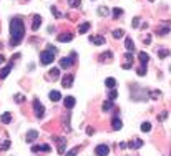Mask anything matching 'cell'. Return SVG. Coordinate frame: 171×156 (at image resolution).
I'll return each mask as SVG.
<instances>
[{"label":"cell","mask_w":171,"mask_h":156,"mask_svg":"<svg viewBox=\"0 0 171 156\" xmlns=\"http://www.w3.org/2000/svg\"><path fill=\"white\" fill-rule=\"evenodd\" d=\"M68 5H70V7H80L81 0H68Z\"/></svg>","instance_id":"34"},{"label":"cell","mask_w":171,"mask_h":156,"mask_svg":"<svg viewBox=\"0 0 171 156\" xmlns=\"http://www.w3.org/2000/svg\"><path fill=\"white\" fill-rule=\"evenodd\" d=\"M90 27H91L90 22H83V24L78 27V33H80V35H83V33H86L88 30H90Z\"/></svg>","instance_id":"17"},{"label":"cell","mask_w":171,"mask_h":156,"mask_svg":"<svg viewBox=\"0 0 171 156\" xmlns=\"http://www.w3.org/2000/svg\"><path fill=\"white\" fill-rule=\"evenodd\" d=\"M73 80H75V77H73L72 73H70V75H65V77L62 78V85H63V88H72Z\"/></svg>","instance_id":"8"},{"label":"cell","mask_w":171,"mask_h":156,"mask_svg":"<svg viewBox=\"0 0 171 156\" xmlns=\"http://www.w3.org/2000/svg\"><path fill=\"white\" fill-rule=\"evenodd\" d=\"M166 118H168V113H166V111H163V113L160 115V121H164Z\"/></svg>","instance_id":"42"},{"label":"cell","mask_w":171,"mask_h":156,"mask_svg":"<svg viewBox=\"0 0 171 156\" xmlns=\"http://www.w3.org/2000/svg\"><path fill=\"white\" fill-rule=\"evenodd\" d=\"M125 48L128 50V53H133V50H135V43H133V40H131V38H126V40H125Z\"/></svg>","instance_id":"22"},{"label":"cell","mask_w":171,"mask_h":156,"mask_svg":"<svg viewBox=\"0 0 171 156\" xmlns=\"http://www.w3.org/2000/svg\"><path fill=\"white\" fill-rule=\"evenodd\" d=\"M146 98H148L146 90L141 88V86H138V85H133V88H131V100L133 101H145Z\"/></svg>","instance_id":"2"},{"label":"cell","mask_w":171,"mask_h":156,"mask_svg":"<svg viewBox=\"0 0 171 156\" xmlns=\"http://www.w3.org/2000/svg\"><path fill=\"white\" fill-rule=\"evenodd\" d=\"M169 53H171V51L168 48H158V56H160V58H166Z\"/></svg>","instance_id":"25"},{"label":"cell","mask_w":171,"mask_h":156,"mask_svg":"<svg viewBox=\"0 0 171 156\" xmlns=\"http://www.w3.org/2000/svg\"><path fill=\"white\" fill-rule=\"evenodd\" d=\"M143 144H145V141L140 140V138H136V140H133V141L128 143V148H131V149H140Z\"/></svg>","instance_id":"11"},{"label":"cell","mask_w":171,"mask_h":156,"mask_svg":"<svg viewBox=\"0 0 171 156\" xmlns=\"http://www.w3.org/2000/svg\"><path fill=\"white\" fill-rule=\"evenodd\" d=\"M57 40H58V42H72L73 35H72V33H62V35L57 37Z\"/></svg>","instance_id":"18"},{"label":"cell","mask_w":171,"mask_h":156,"mask_svg":"<svg viewBox=\"0 0 171 156\" xmlns=\"http://www.w3.org/2000/svg\"><path fill=\"white\" fill-rule=\"evenodd\" d=\"M90 42L95 45H103L105 43V37L103 35H90Z\"/></svg>","instance_id":"13"},{"label":"cell","mask_w":171,"mask_h":156,"mask_svg":"<svg viewBox=\"0 0 171 156\" xmlns=\"http://www.w3.org/2000/svg\"><path fill=\"white\" fill-rule=\"evenodd\" d=\"M10 70H12V63H8V65L7 67H5V68H2V70H0V78H7L8 77V73H10Z\"/></svg>","instance_id":"21"},{"label":"cell","mask_w":171,"mask_h":156,"mask_svg":"<svg viewBox=\"0 0 171 156\" xmlns=\"http://www.w3.org/2000/svg\"><path fill=\"white\" fill-rule=\"evenodd\" d=\"M40 25H42V17H40V15H33V24H32V30H33V32H37L38 28H40Z\"/></svg>","instance_id":"14"},{"label":"cell","mask_w":171,"mask_h":156,"mask_svg":"<svg viewBox=\"0 0 171 156\" xmlns=\"http://www.w3.org/2000/svg\"><path fill=\"white\" fill-rule=\"evenodd\" d=\"M111 126H113V130H116V131H120L121 128H123V123H121V120L116 116H113V120H111Z\"/></svg>","instance_id":"12"},{"label":"cell","mask_w":171,"mask_h":156,"mask_svg":"<svg viewBox=\"0 0 171 156\" xmlns=\"http://www.w3.org/2000/svg\"><path fill=\"white\" fill-rule=\"evenodd\" d=\"M116 96H118V91H116V90H110V93H108V100L113 101Z\"/></svg>","instance_id":"35"},{"label":"cell","mask_w":171,"mask_h":156,"mask_svg":"<svg viewBox=\"0 0 171 156\" xmlns=\"http://www.w3.org/2000/svg\"><path fill=\"white\" fill-rule=\"evenodd\" d=\"M110 13V8L108 7H98V15L100 17H107Z\"/></svg>","instance_id":"27"},{"label":"cell","mask_w":171,"mask_h":156,"mask_svg":"<svg viewBox=\"0 0 171 156\" xmlns=\"http://www.w3.org/2000/svg\"><path fill=\"white\" fill-rule=\"evenodd\" d=\"M10 148V141L8 140H5L2 144H0V151H5V149H8Z\"/></svg>","instance_id":"33"},{"label":"cell","mask_w":171,"mask_h":156,"mask_svg":"<svg viewBox=\"0 0 171 156\" xmlns=\"http://www.w3.org/2000/svg\"><path fill=\"white\" fill-rule=\"evenodd\" d=\"M150 2H155V0H150Z\"/></svg>","instance_id":"49"},{"label":"cell","mask_w":171,"mask_h":156,"mask_svg":"<svg viewBox=\"0 0 171 156\" xmlns=\"http://www.w3.org/2000/svg\"><path fill=\"white\" fill-rule=\"evenodd\" d=\"M111 58H113V55H111V51H105V53L103 55H100V60H111Z\"/></svg>","instance_id":"31"},{"label":"cell","mask_w":171,"mask_h":156,"mask_svg":"<svg viewBox=\"0 0 171 156\" xmlns=\"http://www.w3.org/2000/svg\"><path fill=\"white\" fill-rule=\"evenodd\" d=\"M123 35H125V32H123L121 28H116V30H113V38L118 40V38H121Z\"/></svg>","instance_id":"28"},{"label":"cell","mask_w":171,"mask_h":156,"mask_svg":"<svg viewBox=\"0 0 171 156\" xmlns=\"http://www.w3.org/2000/svg\"><path fill=\"white\" fill-rule=\"evenodd\" d=\"M108 153H110L108 144H98V146L95 148V154L97 156H108Z\"/></svg>","instance_id":"7"},{"label":"cell","mask_w":171,"mask_h":156,"mask_svg":"<svg viewBox=\"0 0 171 156\" xmlns=\"http://www.w3.org/2000/svg\"><path fill=\"white\" fill-rule=\"evenodd\" d=\"M37 138H38V131L37 130H30V131L27 133V136H25V141L27 143H33Z\"/></svg>","instance_id":"10"},{"label":"cell","mask_w":171,"mask_h":156,"mask_svg":"<svg viewBox=\"0 0 171 156\" xmlns=\"http://www.w3.org/2000/svg\"><path fill=\"white\" fill-rule=\"evenodd\" d=\"M33 111H35V116H37V118H43L45 108H43L42 103H40L38 98H35V100H33Z\"/></svg>","instance_id":"4"},{"label":"cell","mask_w":171,"mask_h":156,"mask_svg":"<svg viewBox=\"0 0 171 156\" xmlns=\"http://www.w3.org/2000/svg\"><path fill=\"white\" fill-rule=\"evenodd\" d=\"M138 60L141 62V65H143V67H146V65H148V62H150V55L145 53V51H140V53H138Z\"/></svg>","instance_id":"16"},{"label":"cell","mask_w":171,"mask_h":156,"mask_svg":"<svg viewBox=\"0 0 171 156\" xmlns=\"http://www.w3.org/2000/svg\"><path fill=\"white\" fill-rule=\"evenodd\" d=\"M160 95H161L160 91H151V95H150V96H151V98H160Z\"/></svg>","instance_id":"43"},{"label":"cell","mask_w":171,"mask_h":156,"mask_svg":"<svg viewBox=\"0 0 171 156\" xmlns=\"http://www.w3.org/2000/svg\"><path fill=\"white\" fill-rule=\"evenodd\" d=\"M93 133H95V130H93V128H88L86 130V135H93Z\"/></svg>","instance_id":"46"},{"label":"cell","mask_w":171,"mask_h":156,"mask_svg":"<svg viewBox=\"0 0 171 156\" xmlns=\"http://www.w3.org/2000/svg\"><path fill=\"white\" fill-rule=\"evenodd\" d=\"M140 22H141V19H140V17H135V19H133V24H131V25H133L135 28H138V27H140Z\"/></svg>","instance_id":"39"},{"label":"cell","mask_w":171,"mask_h":156,"mask_svg":"<svg viewBox=\"0 0 171 156\" xmlns=\"http://www.w3.org/2000/svg\"><path fill=\"white\" fill-rule=\"evenodd\" d=\"M50 149H52V148L48 146V144H33V146H32V151H33V153H38V151L48 153Z\"/></svg>","instance_id":"9"},{"label":"cell","mask_w":171,"mask_h":156,"mask_svg":"<svg viewBox=\"0 0 171 156\" xmlns=\"http://www.w3.org/2000/svg\"><path fill=\"white\" fill-rule=\"evenodd\" d=\"M25 38V24L20 17H14L10 20V47H17Z\"/></svg>","instance_id":"1"},{"label":"cell","mask_w":171,"mask_h":156,"mask_svg":"<svg viewBox=\"0 0 171 156\" xmlns=\"http://www.w3.org/2000/svg\"><path fill=\"white\" fill-rule=\"evenodd\" d=\"M131 65H133V63H123V68H125V70H128V68H131Z\"/></svg>","instance_id":"45"},{"label":"cell","mask_w":171,"mask_h":156,"mask_svg":"<svg viewBox=\"0 0 171 156\" xmlns=\"http://www.w3.org/2000/svg\"><path fill=\"white\" fill-rule=\"evenodd\" d=\"M0 120H2V123H3V125H8L10 121H12V115H10L8 111H5V113L2 115V118H0Z\"/></svg>","instance_id":"24"},{"label":"cell","mask_w":171,"mask_h":156,"mask_svg":"<svg viewBox=\"0 0 171 156\" xmlns=\"http://www.w3.org/2000/svg\"><path fill=\"white\" fill-rule=\"evenodd\" d=\"M143 42L146 43V45H148V43H151V37L148 35V37H143Z\"/></svg>","instance_id":"44"},{"label":"cell","mask_w":171,"mask_h":156,"mask_svg":"<svg viewBox=\"0 0 171 156\" xmlns=\"http://www.w3.org/2000/svg\"><path fill=\"white\" fill-rule=\"evenodd\" d=\"M105 86H107V88L115 90V86H116V80H115V78H107V80H105Z\"/></svg>","instance_id":"23"},{"label":"cell","mask_w":171,"mask_h":156,"mask_svg":"<svg viewBox=\"0 0 171 156\" xmlns=\"http://www.w3.org/2000/svg\"><path fill=\"white\" fill-rule=\"evenodd\" d=\"M14 98H15V101H17V103H23V101H25V96L20 95V93H17Z\"/></svg>","instance_id":"37"},{"label":"cell","mask_w":171,"mask_h":156,"mask_svg":"<svg viewBox=\"0 0 171 156\" xmlns=\"http://www.w3.org/2000/svg\"><path fill=\"white\" fill-rule=\"evenodd\" d=\"M3 60H5V58H3L2 55H0V65H2V63H3Z\"/></svg>","instance_id":"47"},{"label":"cell","mask_w":171,"mask_h":156,"mask_svg":"<svg viewBox=\"0 0 171 156\" xmlns=\"http://www.w3.org/2000/svg\"><path fill=\"white\" fill-rule=\"evenodd\" d=\"M75 60H76V53L73 51L70 56H63V58L60 60V67H62V68H70V67L75 63Z\"/></svg>","instance_id":"5"},{"label":"cell","mask_w":171,"mask_h":156,"mask_svg":"<svg viewBox=\"0 0 171 156\" xmlns=\"http://www.w3.org/2000/svg\"><path fill=\"white\" fill-rule=\"evenodd\" d=\"M123 15V10L121 8H113V19H118V17Z\"/></svg>","instance_id":"36"},{"label":"cell","mask_w":171,"mask_h":156,"mask_svg":"<svg viewBox=\"0 0 171 156\" xmlns=\"http://www.w3.org/2000/svg\"><path fill=\"white\" fill-rule=\"evenodd\" d=\"M141 131H145V133H150L151 131V123H141Z\"/></svg>","instance_id":"29"},{"label":"cell","mask_w":171,"mask_h":156,"mask_svg":"<svg viewBox=\"0 0 171 156\" xmlns=\"http://www.w3.org/2000/svg\"><path fill=\"white\" fill-rule=\"evenodd\" d=\"M78 149H80V146H75V148H72L70 151H67L65 153V156H76V153H78Z\"/></svg>","instance_id":"32"},{"label":"cell","mask_w":171,"mask_h":156,"mask_svg":"<svg viewBox=\"0 0 171 156\" xmlns=\"http://www.w3.org/2000/svg\"><path fill=\"white\" fill-rule=\"evenodd\" d=\"M102 108H103V111H110V110L113 108V101H111V100H107V101L102 105Z\"/></svg>","instance_id":"26"},{"label":"cell","mask_w":171,"mask_h":156,"mask_svg":"<svg viewBox=\"0 0 171 156\" xmlns=\"http://www.w3.org/2000/svg\"><path fill=\"white\" fill-rule=\"evenodd\" d=\"M75 101H76V100H75L73 96H67V98H65V101H63V103H65V108L72 110V108L75 106Z\"/></svg>","instance_id":"19"},{"label":"cell","mask_w":171,"mask_h":156,"mask_svg":"<svg viewBox=\"0 0 171 156\" xmlns=\"http://www.w3.org/2000/svg\"><path fill=\"white\" fill-rule=\"evenodd\" d=\"M125 60H126L128 63H133V55H131V53H126V55H125Z\"/></svg>","instance_id":"41"},{"label":"cell","mask_w":171,"mask_h":156,"mask_svg":"<svg viewBox=\"0 0 171 156\" xmlns=\"http://www.w3.org/2000/svg\"><path fill=\"white\" fill-rule=\"evenodd\" d=\"M138 75H140V77H145V75H146V67H143V65H141L140 68H138V72H136Z\"/></svg>","instance_id":"38"},{"label":"cell","mask_w":171,"mask_h":156,"mask_svg":"<svg viewBox=\"0 0 171 156\" xmlns=\"http://www.w3.org/2000/svg\"><path fill=\"white\" fill-rule=\"evenodd\" d=\"M48 98H50L52 101H60L62 100V95H60V91L53 90V91H50V93H48Z\"/></svg>","instance_id":"20"},{"label":"cell","mask_w":171,"mask_h":156,"mask_svg":"<svg viewBox=\"0 0 171 156\" xmlns=\"http://www.w3.org/2000/svg\"><path fill=\"white\" fill-rule=\"evenodd\" d=\"M53 60H55V51H50L47 48L40 53V62H42V65H50Z\"/></svg>","instance_id":"3"},{"label":"cell","mask_w":171,"mask_h":156,"mask_svg":"<svg viewBox=\"0 0 171 156\" xmlns=\"http://www.w3.org/2000/svg\"><path fill=\"white\" fill-rule=\"evenodd\" d=\"M48 75H50V77L53 78V80H57V78H58V75H60V70H58V68H52Z\"/></svg>","instance_id":"30"},{"label":"cell","mask_w":171,"mask_h":156,"mask_svg":"<svg viewBox=\"0 0 171 156\" xmlns=\"http://www.w3.org/2000/svg\"><path fill=\"white\" fill-rule=\"evenodd\" d=\"M53 140L57 143V149L60 154H65V148H67V141H65V138H60V136H53Z\"/></svg>","instance_id":"6"},{"label":"cell","mask_w":171,"mask_h":156,"mask_svg":"<svg viewBox=\"0 0 171 156\" xmlns=\"http://www.w3.org/2000/svg\"><path fill=\"white\" fill-rule=\"evenodd\" d=\"M156 33H158V35H168V33H169V22H164L163 27L156 28Z\"/></svg>","instance_id":"15"},{"label":"cell","mask_w":171,"mask_h":156,"mask_svg":"<svg viewBox=\"0 0 171 156\" xmlns=\"http://www.w3.org/2000/svg\"><path fill=\"white\" fill-rule=\"evenodd\" d=\"M169 72H171V65H169Z\"/></svg>","instance_id":"48"},{"label":"cell","mask_w":171,"mask_h":156,"mask_svg":"<svg viewBox=\"0 0 171 156\" xmlns=\"http://www.w3.org/2000/svg\"><path fill=\"white\" fill-rule=\"evenodd\" d=\"M52 12H53V15L57 17V19H60V17H62V13L57 10V7H52Z\"/></svg>","instance_id":"40"}]
</instances>
